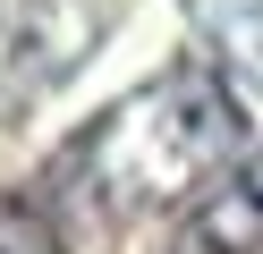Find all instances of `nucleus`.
I'll list each match as a JSON object with an SVG mask.
<instances>
[{"label":"nucleus","instance_id":"2","mask_svg":"<svg viewBox=\"0 0 263 254\" xmlns=\"http://www.w3.org/2000/svg\"><path fill=\"white\" fill-rule=\"evenodd\" d=\"M170 254H263V152L187 212V229L170 237Z\"/></svg>","mask_w":263,"mask_h":254},{"label":"nucleus","instance_id":"1","mask_svg":"<svg viewBox=\"0 0 263 254\" xmlns=\"http://www.w3.org/2000/svg\"><path fill=\"white\" fill-rule=\"evenodd\" d=\"M229 152H238V102H229L221 85H204V76H178V85H161V93L127 102L85 144V161L102 169V195L119 203V212H136V203L195 195Z\"/></svg>","mask_w":263,"mask_h":254},{"label":"nucleus","instance_id":"3","mask_svg":"<svg viewBox=\"0 0 263 254\" xmlns=\"http://www.w3.org/2000/svg\"><path fill=\"white\" fill-rule=\"evenodd\" d=\"M0 254H60V229L34 203H0Z\"/></svg>","mask_w":263,"mask_h":254}]
</instances>
